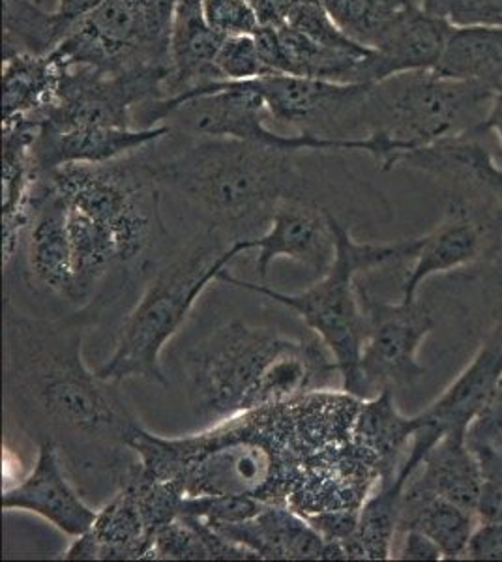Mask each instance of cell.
<instances>
[{"mask_svg": "<svg viewBox=\"0 0 502 562\" xmlns=\"http://www.w3.org/2000/svg\"><path fill=\"white\" fill-rule=\"evenodd\" d=\"M472 448L477 450L478 460L482 465V492L478 501V519L502 521V452L488 447Z\"/></svg>", "mask_w": 502, "mask_h": 562, "instance_id": "obj_37", "label": "cell"}, {"mask_svg": "<svg viewBox=\"0 0 502 562\" xmlns=\"http://www.w3.org/2000/svg\"><path fill=\"white\" fill-rule=\"evenodd\" d=\"M360 306L366 317V339L358 362V397L379 392L411 390L426 378L420 349L439 326V315L424 299L387 302L358 283Z\"/></svg>", "mask_w": 502, "mask_h": 562, "instance_id": "obj_10", "label": "cell"}, {"mask_svg": "<svg viewBox=\"0 0 502 562\" xmlns=\"http://www.w3.org/2000/svg\"><path fill=\"white\" fill-rule=\"evenodd\" d=\"M150 561H210V555L198 529L178 516L154 535Z\"/></svg>", "mask_w": 502, "mask_h": 562, "instance_id": "obj_33", "label": "cell"}, {"mask_svg": "<svg viewBox=\"0 0 502 562\" xmlns=\"http://www.w3.org/2000/svg\"><path fill=\"white\" fill-rule=\"evenodd\" d=\"M255 85L276 124L326 139H360L369 83H334L272 74L255 79Z\"/></svg>", "mask_w": 502, "mask_h": 562, "instance_id": "obj_13", "label": "cell"}, {"mask_svg": "<svg viewBox=\"0 0 502 562\" xmlns=\"http://www.w3.org/2000/svg\"><path fill=\"white\" fill-rule=\"evenodd\" d=\"M267 505L244 495H201L182 498L180 516H193L209 524H236L254 518Z\"/></svg>", "mask_w": 502, "mask_h": 562, "instance_id": "obj_32", "label": "cell"}, {"mask_svg": "<svg viewBox=\"0 0 502 562\" xmlns=\"http://www.w3.org/2000/svg\"><path fill=\"white\" fill-rule=\"evenodd\" d=\"M2 508L36 514L71 538L92 529L98 516V510L87 505L66 479L53 439L40 442L31 473L2 492Z\"/></svg>", "mask_w": 502, "mask_h": 562, "instance_id": "obj_16", "label": "cell"}, {"mask_svg": "<svg viewBox=\"0 0 502 562\" xmlns=\"http://www.w3.org/2000/svg\"><path fill=\"white\" fill-rule=\"evenodd\" d=\"M90 530L102 543L100 561H150L154 538L143 521L134 493L126 484L121 482L119 492L109 498L102 510H98Z\"/></svg>", "mask_w": 502, "mask_h": 562, "instance_id": "obj_29", "label": "cell"}, {"mask_svg": "<svg viewBox=\"0 0 502 562\" xmlns=\"http://www.w3.org/2000/svg\"><path fill=\"white\" fill-rule=\"evenodd\" d=\"M336 25L358 44L376 49L424 0H323Z\"/></svg>", "mask_w": 502, "mask_h": 562, "instance_id": "obj_31", "label": "cell"}, {"mask_svg": "<svg viewBox=\"0 0 502 562\" xmlns=\"http://www.w3.org/2000/svg\"><path fill=\"white\" fill-rule=\"evenodd\" d=\"M71 257H74V301H83L108 270L121 262L115 237L105 225L68 206Z\"/></svg>", "mask_w": 502, "mask_h": 562, "instance_id": "obj_30", "label": "cell"}, {"mask_svg": "<svg viewBox=\"0 0 502 562\" xmlns=\"http://www.w3.org/2000/svg\"><path fill=\"white\" fill-rule=\"evenodd\" d=\"M454 25L416 8L376 47L373 83L405 71L433 70L445 52Z\"/></svg>", "mask_w": 502, "mask_h": 562, "instance_id": "obj_24", "label": "cell"}, {"mask_svg": "<svg viewBox=\"0 0 502 562\" xmlns=\"http://www.w3.org/2000/svg\"><path fill=\"white\" fill-rule=\"evenodd\" d=\"M171 134V126L167 124L154 128H77L66 132L38 126L34 161L40 173L76 164L98 166L143 153Z\"/></svg>", "mask_w": 502, "mask_h": 562, "instance_id": "obj_19", "label": "cell"}, {"mask_svg": "<svg viewBox=\"0 0 502 562\" xmlns=\"http://www.w3.org/2000/svg\"><path fill=\"white\" fill-rule=\"evenodd\" d=\"M495 97L433 70L395 74L369 83L360 139L369 140L377 167L390 171L414 150L480 128Z\"/></svg>", "mask_w": 502, "mask_h": 562, "instance_id": "obj_5", "label": "cell"}, {"mask_svg": "<svg viewBox=\"0 0 502 562\" xmlns=\"http://www.w3.org/2000/svg\"><path fill=\"white\" fill-rule=\"evenodd\" d=\"M294 339L241 321L217 328L182 358L191 409L212 424L248 413L268 366Z\"/></svg>", "mask_w": 502, "mask_h": 562, "instance_id": "obj_7", "label": "cell"}, {"mask_svg": "<svg viewBox=\"0 0 502 562\" xmlns=\"http://www.w3.org/2000/svg\"><path fill=\"white\" fill-rule=\"evenodd\" d=\"M63 66L52 53H15L2 57V124L31 121L38 124L57 94Z\"/></svg>", "mask_w": 502, "mask_h": 562, "instance_id": "obj_25", "label": "cell"}, {"mask_svg": "<svg viewBox=\"0 0 502 562\" xmlns=\"http://www.w3.org/2000/svg\"><path fill=\"white\" fill-rule=\"evenodd\" d=\"M424 10L454 26H502V0H424Z\"/></svg>", "mask_w": 502, "mask_h": 562, "instance_id": "obj_35", "label": "cell"}, {"mask_svg": "<svg viewBox=\"0 0 502 562\" xmlns=\"http://www.w3.org/2000/svg\"><path fill=\"white\" fill-rule=\"evenodd\" d=\"M246 2H248L249 7L254 8V12L257 13V18L261 21V26L283 25L276 0H246Z\"/></svg>", "mask_w": 502, "mask_h": 562, "instance_id": "obj_45", "label": "cell"}, {"mask_svg": "<svg viewBox=\"0 0 502 562\" xmlns=\"http://www.w3.org/2000/svg\"><path fill=\"white\" fill-rule=\"evenodd\" d=\"M216 68L225 81H254L272 76L263 63L254 36H230L217 53Z\"/></svg>", "mask_w": 502, "mask_h": 562, "instance_id": "obj_34", "label": "cell"}, {"mask_svg": "<svg viewBox=\"0 0 502 562\" xmlns=\"http://www.w3.org/2000/svg\"><path fill=\"white\" fill-rule=\"evenodd\" d=\"M225 36L204 18L203 0H178L169 34V74L166 98L186 97L216 81H225L216 68V57Z\"/></svg>", "mask_w": 502, "mask_h": 562, "instance_id": "obj_20", "label": "cell"}, {"mask_svg": "<svg viewBox=\"0 0 502 562\" xmlns=\"http://www.w3.org/2000/svg\"><path fill=\"white\" fill-rule=\"evenodd\" d=\"M502 231V203L445 198L437 225L420 237L419 249L401 281V301L419 299L420 289L437 276L471 269L488 256Z\"/></svg>", "mask_w": 502, "mask_h": 562, "instance_id": "obj_12", "label": "cell"}, {"mask_svg": "<svg viewBox=\"0 0 502 562\" xmlns=\"http://www.w3.org/2000/svg\"><path fill=\"white\" fill-rule=\"evenodd\" d=\"M405 487L432 493L477 512L482 492V465L467 434L443 435L422 458Z\"/></svg>", "mask_w": 502, "mask_h": 562, "instance_id": "obj_22", "label": "cell"}, {"mask_svg": "<svg viewBox=\"0 0 502 562\" xmlns=\"http://www.w3.org/2000/svg\"><path fill=\"white\" fill-rule=\"evenodd\" d=\"M409 476L398 473L390 486H379L362 508L353 537L342 540L349 561H390L400 527L401 495Z\"/></svg>", "mask_w": 502, "mask_h": 562, "instance_id": "obj_28", "label": "cell"}, {"mask_svg": "<svg viewBox=\"0 0 502 562\" xmlns=\"http://www.w3.org/2000/svg\"><path fill=\"white\" fill-rule=\"evenodd\" d=\"M477 524V512L467 510L432 493L403 487L398 532L408 529L424 532L439 546L445 561L464 559L465 548Z\"/></svg>", "mask_w": 502, "mask_h": 562, "instance_id": "obj_26", "label": "cell"}, {"mask_svg": "<svg viewBox=\"0 0 502 562\" xmlns=\"http://www.w3.org/2000/svg\"><path fill=\"white\" fill-rule=\"evenodd\" d=\"M304 518L325 540L342 542L345 538L355 535L360 510L319 512V514H308Z\"/></svg>", "mask_w": 502, "mask_h": 562, "instance_id": "obj_40", "label": "cell"}, {"mask_svg": "<svg viewBox=\"0 0 502 562\" xmlns=\"http://www.w3.org/2000/svg\"><path fill=\"white\" fill-rule=\"evenodd\" d=\"M244 251H252L249 238H238L225 246L212 227L188 244L180 256L150 280L122 323L115 351L96 373L109 383L143 379L167 386L161 352L185 325L204 289L217 281L230 262Z\"/></svg>", "mask_w": 502, "mask_h": 562, "instance_id": "obj_6", "label": "cell"}, {"mask_svg": "<svg viewBox=\"0 0 502 562\" xmlns=\"http://www.w3.org/2000/svg\"><path fill=\"white\" fill-rule=\"evenodd\" d=\"M394 559H400V561H445V553L424 532L408 529L398 532Z\"/></svg>", "mask_w": 502, "mask_h": 562, "instance_id": "obj_41", "label": "cell"}, {"mask_svg": "<svg viewBox=\"0 0 502 562\" xmlns=\"http://www.w3.org/2000/svg\"><path fill=\"white\" fill-rule=\"evenodd\" d=\"M362 397L317 390L297 402L248 411L185 437L127 435L145 473L169 480L185 497L244 495L287 505L321 452L353 439Z\"/></svg>", "mask_w": 502, "mask_h": 562, "instance_id": "obj_1", "label": "cell"}, {"mask_svg": "<svg viewBox=\"0 0 502 562\" xmlns=\"http://www.w3.org/2000/svg\"><path fill=\"white\" fill-rule=\"evenodd\" d=\"M464 561H502V521L478 519L465 548Z\"/></svg>", "mask_w": 502, "mask_h": 562, "instance_id": "obj_39", "label": "cell"}, {"mask_svg": "<svg viewBox=\"0 0 502 562\" xmlns=\"http://www.w3.org/2000/svg\"><path fill=\"white\" fill-rule=\"evenodd\" d=\"M83 333L74 326L26 319L7 307V386L10 394L74 435L122 442L134 429L115 383L85 364Z\"/></svg>", "mask_w": 502, "mask_h": 562, "instance_id": "obj_3", "label": "cell"}, {"mask_svg": "<svg viewBox=\"0 0 502 562\" xmlns=\"http://www.w3.org/2000/svg\"><path fill=\"white\" fill-rule=\"evenodd\" d=\"M167 68L102 71L90 66L63 68L57 94L40 128H137V116L166 98Z\"/></svg>", "mask_w": 502, "mask_h": 562, "instance_id": "obj_11", "label": "cell"}, {"mask_svg": "<svg viewBox=\"0 0 502 562\" xmlns=\"http://www.w3.org/2000/svg\"><path fill=\"white\" fill-rule=\"evenodd\" d=\"M204 18L210 26L230 36H254L261 21L246 0H203Z\"/></svg>", "mask_w": 502, "mask_h": 562, "instance_id": "obj_36", "label": "cell"}, {"mask_svg": "<svg viewBox=\"0 0 502 562\" xmlns=\"http://www.w3.org/2000/svg\"><path fill=\"white\" fill-rule=\"evenodd\" d=\"M178 0H102L53 49L63 68L169 70V34Z\"/></svg>", "mask_w": 502, "mask_h": 562, "instance_id": "obj_8", "label": "cell"}, {"mask_svg": "<svg viewBox=\"0 0 502 562\" xmlns=\"http://www.w3.org/2000/svg\"><path fill=\"white\" fill-rule=\"evenodd\" d=\"M331 216V209L321 205L317 199H283L261 237L249 238L252 249H257L255 270L261 283L267 280L270 265L280 257L300 262L313 274H325L336 251Z\"/></svg>", "mask_w": 502, "mask_h": 562, "instance_id": "obj_15", "label": "cell"}, {"mask_svg": "<svg viewBox=\"0 0 502 562\" xmlns=\"http://www.w3.org/2000/svg\"><path fill=\"white\" fill-rule=\"evenodd\" d=\"M433 71L501 92L502 26H454Z\"/></svg>", "mask_w": 502, "mask_h": 562, "instance_id": "obj_27", "label": "cell"}, {"mask_svg": "<svg viewBox=\"0 0 502 562\" xmlns=\"http://www.w3.org/2000/svg\"><path fill=\"white\" fill-rule=\"evenodd\" d=\"M419 428V415H403L395 405L394 392L384 390L377 396L362 397L353 439L376 460L381 486H390L398 479Z\"/></svg>", "mask_w": 502, "mask_h": 562, "instance_id": "obj_23", "label": "cell"}, {"mask_svg": "<svg viewBox=\"0 0 502 562\" xmlns=\"http://www.w3.org/2000/svg\"><path fill=\"white\" fill-rule=\"evenodd\" d=\"M100 2L102 0H58L55 10L70 33L71 26L76 25L77 21L83 20L85 15L92 12Z\"/></svg>", "mask_w": 502, "mask_h": 562, "instance_id": "obj_43", "label": "cell"}, {"mask_svg": "<svg viewBox=\"0 0 502 562\" xmlns=\"http://www.w3.org/2000/svg\"><path fill=\"white\" fill-rule=\"evenodd\" d=\"M467 439L472 447H488L502 452V378L488 405L472 422Z\"/></svg>", "mask_w": 502, "mask_h": 562, "instance_id": "obj_38", "label": "cell"}, {"mask_svg": "<svg viewBox=\"0 0 502 562\" xmlns=\"http://www.w3.org/2000/svg\"><path fill=\"white\" fill-rule=\"evenodd\" d=\"M336 251L331 267L312 288L302 293L287 294L268 288L267 283L241 280L223 270L217 281L267 296L268 301L291 310L317 334L336 360L342 390L358 396V362L366 339V317L360 306L358 276L387 265L413 261L420 237L392 244L356 243L350 227L332 212Z\"/></svg>", "mask_w": 502, "mask_h": 562, "instance_id": "obj_4", "label": "cell"}, {"mask_svg": "<svg viewBox=\"0 0 502 562\" xmlns=\"http://www.w3.org/2000/svg\"><path fill=\"white\" fill-rule=\"evenodd\" d=\"M44 175L68 206L113 233L121 262L141 256L153 240L159 184L150 173L147 156L137 153L98 166L76 164Z\"/></svg>", "mask_w": 502, "mask_h": 562, "instance_id": "obj_9", "label": "cell"}, {"mask_svg": "<svg viewBox=\"0 0 502 562\" xmlns=\"http://www.w3.org/2000/svg\"><path fill=\"white\" fill-rule=\"evenodd\" d=\"M400 166L435 180L445 198L502 203V164L497 160L493 139L480 130L414 150Z\"/></svg>", "mask_w": 502, "mask_h": 562, "instance_id": "obj_14", "label": "cell"}, {"mask_svg": "<svg viewBox=\"0 0 502 562\" xmlns=\"http://www.w3.org/2000/svg\"><path fill=\"white\" fill-rule=\"evenodd\" d=\"M304 153L231 137H193L171 158H150V173L159 188L203 211L217 233H252L268 227L283 199H317V180L300 166Z\"/></svg>", "mask_w": 502, "mask_h": 562, "instance_id": "obj_2", "label": "cell"}, {"mask_svg": "<svg viewBox=\"0 0 502 562\" xmlns=\"http://www.w3.org/2000/svg\"><path fill=\"white\" fill-rule=\"evenodd\" d=\"M502 378V330L491 328L464 370L427 407L416 413L433 434H467L488 405Z\"/></svg>", "mask_w": 502, "mask_h": 562, "instance_id": "obj_17", "label": "cell"}, {"mask_svg": "<svg viewBox=\"0 0 502 562\" xmlns=\"http://www.w3.org/2000/svg\"><path fill=\"white\" fill-rule=\"evenodd\" d=\"M47 0H4V7H40L45 8ZM58 2V0H57Z\"/></svg>", "mask_w": 502, "mask_h": 562, "instance_id": "obj_46", "label": "cell"}, {"mask_svg": "<svg viewBox=\"0 0 502 562\" xmlns=\"http://www.w3.org/2000/svg\"><path fill=\"white\" fill-rule=\"evenodd\" d=\"M26 262L34 281L49 293L74 301L68 203L40 173L32 190L31 220L26 225Z\"/></svg>", "mask_w": 502, "mask_h": 562, "instance_id": "obj_18", "label": "cell"}, {"mask_svg": "<svg viewBox=\"0 0 502 562\" xmlns=\"http://www.w3.org/2000/svg\"><path fill=\"white\" fill-rule=\"evenodd\" d=\"M480 132L490 135L495 145L497 160L502 164V90L497 92L495 102L491 105L490 115L483 121L480 126Z\"/></svg>", "mask_w": 502, "mask_h": 562, "instance_id": "obj_44", "label": "cell"}, {"mask_svg": "<svg viewBox=\"0 0 502 562\" xmlns=\"http://www.w3.org/2000/svg\"><path fill=\"white\" fill-rule=\"evenodd\" d=\"M493 328H499V330H502V323H499V325L493 326Z\"/></svg>", "mask_w": 502, "mask_h": 562, "instance_id": "obj_47", "label": "cell"}, {"mask_svg": "<svg viewBox=\"0 0 502 562\" xmlns=\"http://www.w3.org/2000/svg\"><path fill=\"white\" fill-rule=\"evenodd\" d=\"M100 551H102V543L96 538L92 530H87L81 537L71 540L68 550L64 551L60 559H66V561H100Z\"/></svg>", "mask_w": 502, "mask_h": 562, "instance_id": "obj_42", "label": "cell"}, {"mask_svg": "<svg viewBox=\"0 0 502 562\" xmlns=\"http://www.w3.org/2000/svg\"><path fill=\"white\" fill-rule=\"evenodd\" d=\"M210 525L231 542L254 551L261 561L325 559V538L291 506L267 505L257 516L246 521Z\"/></svg>", "mask_w": 502, "mask_h": 562, "instance_id": "obj_21", "label": "cell"}]
</instances>
